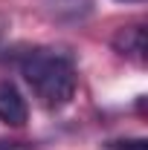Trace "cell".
Here are the masks:
<instances>
[{"label":"cell","mask_w":148,"mask_h":150,"mask_svg":"<svg viewBox=\"0 0 148 150\" xmlns=\"http://www.w3.org/2000/svg\"><path fill=\"white\" fill-rule=\"evenodd\" d=\"M20 75L47 110H61L73 101L78 75L70 55L55 49H35L20 61Z\"/></svg>","instance_id":"obj_1"},{"label":"cell","mask_w":148,"mask_h":150,"mask_svg":"<svg viewBox=\"0 0 148 150\" xmlns=\"http://www.w3.org/2000/svg\"><path fill=\"white\" fill-rule=\"evenodd\" d=\"M29 118V107L26 98L12 81H0V121L9 127H23Z\"/></svg>","instance_id":"obj_2"},{"label":"cell","mask_w":148,"mask_h":150,"mask_svg":"<svg viewBox=\"0 0 148 150\" xmlns=\"http://www.w3.org/2000/svg\"><path fill=\"white\" fill-rule=\"evenodd\" d=\"M145 26H139V23H134V26H125V29H119L116 35H113L111 46L119 52V55L131 58V61H145Z\"/></svg>","instance_id":"obj_3"},{"label":"cell","mask_w":148,"mask_h":150,"mask_svg":"<svg viewBox=\"0 0 148 150\" xmlns=\"http://www.w3.org/2000/svg\"><path fill=\"white\" fill-rule=\"evenodd\" d=\"M108 150H148L145 139H116V142H108L105 144Z\"/></svg>","instance_id":"obj_4"},{"label":"cell","mask_w":148,"mask_h":150,"mask_svg":"<svg viewBox=\"0 0 148 150\" xmlns=\"http://www.w3.org/2000/svg\"><path fill=\"white\" fill-rule=\"evenodd\" d=\"M0 150H35V142H12V139H0Z\"/></svg>","instance_id":"obj_5"},{"label":"cell","mask_w":148,"mask_h":150,"mask_svg":"<svg viewBox=\"0 0 148 150\" xmlns=\"http://www.w3.org/2000/svg\"><path fill=\"white\" fill-rule=\"evenodd\" d=\"M6 29H9V20L0 15V40H3V35H6Z\"/></svg>","instance_id":"obj_6"},{"label":"cell","mask_w":148,"mask_h":150,"mask_svg":"<svg viewBox=\"0 0 148 150\" xmlns=\"http://www.w3.org/2000/svg\"><path fill=\"white\" fill-rule=\"evenodd\" d=\"M119 3H142V0H119Z\"/></svg>","instance_id":"obj_7"}]
</instances>
